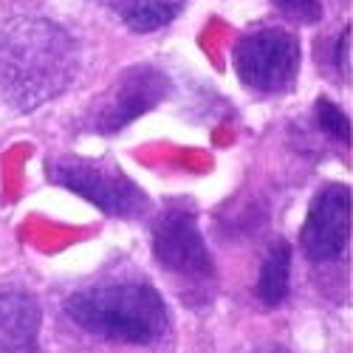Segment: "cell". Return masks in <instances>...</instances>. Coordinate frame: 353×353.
<instances>
[{
	"label": "cell",
	"instance_id": "obj_1",
	"mask_svg": "<svg viewBox=\"0 0 353 353\" xmlns=\"http://www.w3.org/2000/svg\"><path fill=\"white\" fill-rule=\"evenodd\" d=\"M79 51L63 26L43 17H12L0 26V99L34 110L74 82Z\"/></svg>",
	"mask_w": 353,
	"mask_h": 353
},
{
	"label": "cell",
	"instance_id": "obj_2",
	"mask_svg": "<svg viewBox=\"0 0 353 353\" xmlns=\"http://www.w3.org/2000/svg\"><path fill=\"white\" fill-rule=\"evenodd\" d=\"M65 314L82 331L125 345H153L170 328L167 303L147 283H110L77 291L65 300Z\"/></svg>",
	"mask_w": 353,
	"mask_h": 353
},
{
	"label": "cell",
	"instance_id": "obj_3",
	"mask_svg": "<svg viewBox=\"0 0 353 353\" xmlns=\"http://www.w3.org/2000/svg\"><path fill=\"white\" fill-rule=\"evenodd\" d=\"M46 175L85 201H91L108 215L116 218H136L141 215L150 201L144 190H139L128 175L110 161H91L79 156H54L46 161Z\"/></svg>",
	"mask_w": 353,
	"mask_h": 353
},
{
	"label": "cell",
	"instance_id": "obj_4",
	"mask_svg": "<svg viewBox=\"0 0 353 353\" xmlns=\"http://www.w3.org/2000/svg\"><path fill=\"white\" fill-rule=\"evenodd\" d=\"M232 63L246 88L260 94H280L297 79L300 43L285 28H257L238 40Z\"/></svg>",
	"mask_w": 353,
	"mask_h": 353
},
{
	"label": "cell",
	"instance_id": "obj_5",
	"mask_svg": "<svg viewBox=\"0 0 353 353\" xmlns=\"http://www.w3.org/2000/svg\"><path fill=\"white\" fill-rule=\"evenodd\" d=\"M153 254L161 269L190 283H207L215 277V263L201 238L198 218L184 203L167 207L153 223Z\"/></svg>",
	"mask_w": 353,
	"mask_h": 353
},
{
	"label": "cell",
	"instance_id": "obj_6",
	"mask_svg": "<svg viewBox=\"0 0 353 353\" xmlns=\"http://www.w3.org/2000/svg\"><path fill=\"white\" fill-rule=\"evenodd\" d=\"M170 94V79L153 65H133L119 74L99 102L91 108V128L97 133H119Z\"/></svg>",
	"mask_w": 353,
	"mask_h": 353
},
{
	"label": "cell",
	"instance_id": "obj_7",
	"mask_svg": "<svg viewBox=\"0 0 353 353\" xmlns=\"http://www.w3.org/2000/svg\"><path fill=\"white\" fill-rule=\"evenodd\" d=\"M350 243V190L342 184L325 187L311 203L300 246L308 260L331 263L345 254Z\"/></svg>",
	"mask_w": 353,
	"mask_h": 353
},
{
	"label": "cell",
	"instance_id": "obj_8",
	"mask_svg": "<svg viewBox=\"0 0 353 353\" xmlns=\"http://www.w3.org/2000/svg\"><path fill=\"white\" fill-rule=\"evenodd\" d=\"M40 305L26 291H0V353H34Z\"/></svg>",
	"mask_w": 353,
	"mask_h": 353
},
{
	"label": "cell",
	"instance_id": "obj_9",
	"mask_svg": "<svg viewBox=\"0 0 353 353\" xmlns=\"http://www.w3.org/2000/svg\"><path fill=\"white\" fill-rule=\"evenodd\" d=\"M187 6V0H113V12L139 34L170 26Z\"/></svg>",
	"mask_w": 353,
	"mask_h": 353
},
{
	"label": "cell",
	"instance_id": "obj_10",
	"mask_svg": "<svg viewBox=\"0 0 353 353\" xmlns=\"http://www.w3.org/2000/svg\"><path fill=\"white\" fill-rule=\"evenodd\" d=\"M288 280H291V246L285 241L272 243L266 260L260 266L257 277V297L263 305L277 308L288 297Z\"/></svg>",
	"mask_w": 353,
	"mask_h": 353
},
{
	"label": "cell",
	"instance_id": "obj_11",
	"mask_svg": "<svg viewBox=\"0 0 353 353\" xmlns=\"http://www.w3.org/2000/svg\"><path fill=\"white\" fill-rule=\"evenodd\" d=\"M316 122L328 136H334L342 144H350V122L347 116L331 102V99H316Z\"/></svg>",
	"mask_w": 353,
	"mask_h": 353
},
{
	"label": "cell",
	"instance_id": "obj_12",
	"mask_svg": "<svg viewBox=\"0 0 353 353\" xmlns=\"http://www.w3.org/2000/svg\"><path fill=\"white\" fill-rule=\"evenodd\" d=\"M283 14L300 20V23H316L322 20V0H274Z\"/></svg>",
	"mask_w": 353,
	"mask_h": 353
},
{
	"label": "cell",
	"instance_id": "obj_13",
	"mask_svg": "<svg viewBox=\"0 0 353 353\" xmlns=\"http://www.w3.org/2000/svg\"><path fill=\"white\" fill-rule=\"evenodd\" d=\"M336 65L339 74H345V82H350V28H345V34L336 46Z\"/></svg>",
	"mask_w": 353,
	"mask_h": 353
},
{
	"label": "cell",
	"instance_id": "obj_14",
	"mask_svg": "<svg viewBox=\"0 0 353 353\" xmlns=\"http://www.w3.org/2000/svg\"><path fill=\"white\" fill-rule=\"evenodd\" d=\"M254 353H291V350H285L283 345H263V347H257Z\"/></svg>",
	"mask_w": 353,
	"mask_h": 353
}]
</instances>
